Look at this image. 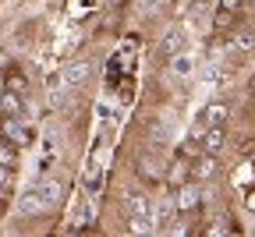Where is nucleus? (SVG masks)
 <instances>
[{
    "label": "nucleus",
    "mask_w": 255,
    "mask_h": 237,
    "mask_svg": "<svg viewBox=\"0 0 255 237\" xmlns=\"http://www.w3.org/2000/svg\"><path fill=\"white\" fill-rule=\"evenodd\" d=\"M128 227H131V234H149L152 230V202L145 195H128Z\"/></svg>",
    "instance_id": "obj_1"
},
{
    "label": "nucleus",
    "mask_w": 255,
    "mask_h": 237,
    "mask_svg": "<svg viewBox=\"0 0 255 237\" xmlns=\"http://www.w3.org/2000/svg\"><path fill=\"white\" fill-rule=\"evenodd\" d=\"M0 138H7V142H14V145L21 149V145L32 142V127H28L18 114H11V117H4V124H0Z\"/></svg>",
    "instance_id": "obj_2"
},
{
    "label": "nucleus",
    "mask_w": 255,
    "mask_h": 237,
    "mask_svg": "<svg viewBox=\"0 0 255 237\" xmlns=\"http://www.w3.org/2000/svg\"><path fill=\"white\" fill-rule=\"evenodd\" d=\"M43 209H50V206H46V198H43L39 188H28V191L18 195V216H39Z\"/></svg>",
    "instance_id": "obj_3"
},
{
    "label": "nucleus",
    "mask_w": 255,
    "mask_h": 237,
    "mask_svg": "<svg viewBox=\"0 0 255 237\" xmlns=\"http://www.w3.org/2000/svg\"><path fill=\"white\" fill-rule=\"evenodd\" d=\"M89 78H92V64H85V60H78V64H68V67H64V82H68L71 89H82Z\"/></svg>",
    "instance_id": "obj_4"
},
{
    "label": "nucleus",
    "mask_w": 255,
    "mask_h": 237,
    "mask_svg": "<svg viewBox=\"0 0 255 237\" xmlns=\"http://www.w3.org/2000/svg\"><path fill=\"white\" fill-rule=\"evenodd\" d=\"M199 202H202V195H199V188H195V184H181V188H177V195H174V206H177V213L195 209Z\"/></svg>",
    "instance_id": "obj_5"
},
{
    "label": "nucleus",
    "mask_w": 255,
    "mask_h": 237,
    "mask_svg": "<svg viewBox=\"0 0 255 237\" xmlns=\"http://www.w3.org/2000/svg\"><path fill=\"white\" fill-rule=\"evenodd\" d=\"M174 216H177V206H174L170 198H163V202H159V206L152 209V227H159V230H170Z\"/></svg>",
    "instance_id": "obj_6"
},
{
    "label": "nucleus",
    "mask_w": 255,
    "mask_h": 237,
    "mask_svg": "<svg viewBox=\"0 0 255 237\" xmlns=\"http://www.w3.org/2000/svg\"><path fill=\"white\" fill-rule=\"evenodd\" d=\"M209 131H206V138H202V152H220V145H223V124H206Z\"/></svg>",
    "instance_id": "obj_7"
},
{
    "label": "nucleus",
    "mask_w": 255,
    "mask_h": 237,
    "mask_svg": "<svg viewBox=\"0 0 255 237\" xmlns=\"http://www.w3.org/2000/svg\"><path fill=\"white\" fill-rule=\"evenodd\" d=\"M216 174V156L213 152H206L195 166H191V177H195V181H206V177H213Z\"/></svg>",
    "instance_id": "obj_8"
},
{
    "label": "nucleus",
    "mask_w": 255,
    "mask_h": 237,
    "mask_svg": "<svg viewBox=\"0 0 255 237\" xmlns=\"http://www.w3.org/2000/svg\"><path fill=\"white\" fill-rule=\"evenodd\" d=\"M170 57H174V75H177V78H188L191 71H195V60H191V53H181V50H177V53H170Z\"/></svg>",
    "instance_id": "obj_9"
},
{
    "label": "nucleus",
    "mask_w": 255,
    "mask_h": 237,
    "mask_svg": "<svg viewBox=\"0 0 255 237\" xmlns=\"http://www.w3.org/2000/svg\"><path fill=\"white\" fill-rule=\"evenodd\" d=\"M223 120H227V103H209L199 124H223Z\"/></svg>",
    "instance_id": "obj_10"
},
{
    "label": "nucleus",
    "mask_w": 255,
    "mask_h": 237,
    "mask_svg": "<svg viewBox=\"0 0 255 237\" xmlns=\"http://www.w3.org/2000/svg\"><path fill=\"white\" fill-rule=\"evenodd\" d=\"M0 107H4L7 114H21V92H11V89H4V92H0Z\"/></svg>",
    "instance_id": "obj_11"
},
{
    "label": "nucleus",
    "mask_w": 255,
    "mask_h": 237,
    "mask_svg": "<svg viewBox=\"0 0 255 237\" xmlns=\"http://www.w3.org/2000/svg\"><path fill=\"white\" fill-rule=\"evenodd\" d=\"M238 4H241V0H220V18H216V28H227V25H231V18H234V11H238Z\"/></svg>",
    "instance_id": "obj_12"
},
{
    "label": "nucleus",
    "mask_w": 255,
    "mask_h": 237,
    "mask_svg": "<svg viewBox=\"0 0 255 237\" xmlns=\"http://www.w3.org/2000/svg\"><path fill=\"white\" fill-rule=\"evenodd\" d=\"M0 163H4V166H14L18 163V145L7 142V138H0Z\"/></svg>",
    "instance_id": "obj_13"
},
{
    "label": "nucleus",
    "mask_w": 255,
    "mask_h": 237,
    "mask_svg": "<svg viewBox=\"0 0 255 237\" xmlns=\"http://www.w3.org/2000/svg\"><path fill=\"white\" fill-rule=\"evenodd\" d=\"M181 43H184V32H181V28H170L167 36H163V53H177Z\"/></svg>",
    "instance_id": "obj_14"
},
{
    "label": "nucleus",
    "mask_w": 255,
    "mask_h": 237,
    "mask_svg": "<svg viewBox=\"0 0 255 237\" xmlns=\"http://www.w3.org/2000/svg\"><path fill=\"white\" fill-rule=\"evenodd\" d=\"M138 174H142L145 181H152V184L159 181V166L152 163V156H142V163H138Z\"/></svg>",
    "instance_id": "obj_15"
},
{
    "label": "nucleus",
    "mask_w": 255,
    "mask_h": 237,
    "mask_svg": "<svg viewBox=\"0 0 255 237\" xmlns=\"http://www.w3.org/2000/svg\"><path fill=\"white\" fill-rule=\"evenodd\" d=\"M39 191H43V198H46V206H57V202H60V181H46Z\"/></svg>",
    "instance_id": "obj_16"
},
{
    "label": "nucleus",
    "mask_w": 255,
    "mask_h": 237,
    "mask_svg": "<svg viewBox=\"0 0 255 237\" xmlns=\"http://www.w3.org/2000/svg\"><path fill=\"white\" fill-rule=\"evenodd\" d=\"M184 174H188V163H184V159H177V163L170 166V184H181V181H184Z\"/></svg>",
    "instance_id": "obj_17"
},
{
    "label": "nucleus",
    "mask_w": 255,
    "mask_h": 237,
    "mask_svg": "<svg viewBox=\"0 0 255 237\" xmlns=\"http://www.w3.org/2000/svg\"><path fill=\"white\" fill-rule=\"evenodd\" d=\"M7 89H11V92H25V78H21V71H14V75L7 78Z\"/></svg>",
    "instance_id": "obj_18"
},
{
    "label": "nucleus",
    "mask_w": 255,
    "mask_h": 237,
    "mask_svg": "<svg viewBox=\"0 0 255 237\" xmlns=\"http://www.w3.org/2000/svg\"><path fill=\"white\" fill-rule=\"evenodd\" d=\"M7 188H11V166L0 163V191H7Z\"/></svg>",
    "instance_id": "obj_19"
},
{
    "label": "nucleus",
    "mask_w": 255,
    "mask_h": 237,
    "mask_svg": "<svg viewBox=\"0 0 255 237\" xmlns=\"http://www.w3.org/2000/svg\"><path fill=\"white\" fill-rule=\"evenodd\" d=\"M152 142H163V124H152Z\"/></svg>",
    "instance_id": "obj_20"
},
{
    "label": "nucleus",
    "mask_w": 255,
    "mask_h": 237,
    "mask_svg": "<svg viewBox=\"0 0 255 237\" xmlns=\"http://www.w3.org/2000/svg\"><path fill=\"white\" fill-rule=\"evenodd\" d=\"M0 92H4V89H0Z\"/></svg>",
    "instance_id": "obj_21"
}]
</instances>
